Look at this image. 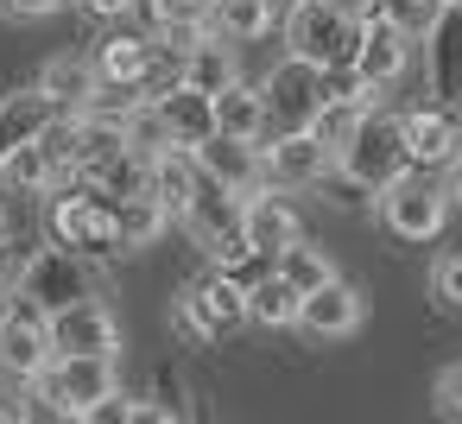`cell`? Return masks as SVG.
Masks as SVG:
<instances>
[{
  "label": "cell",
  "instance_id": "6da1fadb",
  "mask_svg": "<svg viewBox=\"0 0 462 424\" xmlns=\"http://www.w3.org/2000/svg\"><path fill=\"white\" fill-rule=\"evenodd\" d=\"M279 32H285V51L310 58L329 89L355 77V45H361V20L329 7V0H291V7H279Z\"/></svg>",
  "mask_w": 462,
  "mask_h": 424
},
{
  "label": "cell",
  "instance_id": "7a4b0ae2",
  "mask_svg": "<svg viewBox=\"0 0 462 424\" xmlns=\"http://www.w3.org/2000/svg\"><path fill=\"white\" fill-rule=\"evenodd\" d=\"M411 171V159H405V127H399V115L393 108H367L361 115V127L336 146V178L348 184V190H361V197H380L393 178H405Z\"/></svg>",
  "mask_w": 462,
  "mask_h": 424
},
{
  "label": "cell",
  "instance_id": "3957f363",
  "mask_svg": "<svg viewBox=\"0 0 462 424\" xmlns=\"http://www.w3.org/2000/svg\"><path fill=\"white\" fill-rule=\"evenodd\" d=\"M45 241L77 247V253H121V222H115V197L96 184H64L45 197Z\"/></svg>",
  "mask_w": 462,
  "mask_h": 424
},
{
  "label": "cell",
  "instance_id": "277c9868",
  "mask_svg": "<svg viewBox=\"0 0 462 424\" xmlns=\"http://www.w3.org/2000/svg\"><path fill=\"white\" fill-rule=\"evenodd\" d=\"M374 209H380V228H386L393 241H411V247L437 241L443 222H449L443 184H437L430 171H405V178H393V184L374 197Z\"/></svg>",
  "mask_w": 462,
  "mask_h": 424
},
{
  "label": "cell",
  "instance_id": "5b68a950",
  "mask_svg": "<svg viewBox=\"0 0 462 424\" xmlns=\"http://www.w3.org/2000/svg\"><path fill=\"white\" fill-rule=\"evenodd\" d=\"M14 291H26L45 317L51 310H64V304H77V298H89V291H102V272L89 266V253H77V247H32L26 253V266H20V285Z\"/></svg>",
  "mask_w": 462,
  "mask_h": 424
},
{
  "label": "cell",
  "instance_id": "8992f818",
  "mask_svg": "<svg viewBox=\"0 0 462 424\" xmlns=\"http://www.w3.org/2000/svg\"><path fill=\"white\" fill-rule=\"evenodd\" d=\"M51 367V317L26 298L7 291L0 298V380H39Z\"/></svg>",
  "mask_w": 462,
  "mask_h": 424
},
{
  "label": "cell",
  "instance_id": "52a82bcc",
  "mask_svg": "<svg viewBox=\"0 0 462 424\" xmlns=\"http://www.w3.org/2000/svg\"><path fill=\"white\" fill-rule=\"evenodd\" d=\"M260 178L279 190H317L336 178V152L310 127H273L260 140Z\"/></svg>",
  "mask_w": 462,
  "mask_h": 424
},
{
  "label": "cell",
  "instance_id": "ba28073f",
  "mask_svg": "<svg viewBox=\"0 0 462 424\" xmlns=\"http://www.w3.org/2000/svg\"><path fill=\"white\" fill-rule=\"evenodd\" d=\"M399 127H405V159H411V171H449V165L462 159V102L424 96V102H411V108L399 115Z\"/></svg>",
  "mask_w": 462,
  "mask_h": 424
},
{
  "label": "cell",
  "instance_id": "9c48e42d",
  "mask_svg": "<svg viewBox=\"0 0 462 424\" xmlns=\"http://www.w3.org/2000/svg\"><path fill=\"white\" fill-rule=\"evenodd\" d=\"M64 184H77V171H70V159H64L58 121L0 159V190H7V197H51V190H64Z\"/></svg>",
  "mask_w": 462,
  "mask_h": 424
},
{
  "label": "cell",
  "instance_id": "30bf717a",
  "mask_svg": "<svg viewBox=\"0 0 462 424\" xmlns=\"http://www.w3.org/2000/svg\"><path fill=\"white\" fill-rule=\"evenodd\" d=\"M260 96H266V121H273V127H310L317 102L329 96V77H323V70H317L310 58L285 51V58H279V64L266 70Z\"/></svg>",
  "mask_w": 462,
  "mask_h": 424
},
{
  "label": "cell",
  "instance_id": "8fae6325",
  "mask_svg": "<svg viewBox=\"0 0 462 424\" xmlns=\"http://www.w3.org/2000/svg\"><path fill=\"white\" fill-rule=\"evenodd\" d=\"M51 355H121V317L102 291L51 310Z\"/></svg>",
  "mask_w": 462,
  "mask_h": 424
},
{
  "label": "cell",
  "instance_id": "7c38bea8",
  "mask_svg": "<svg viewBox=\"0 0 462 424\" xmlns=\"http://www.w3.org/2000/svg\"><path fill=\"white\" fill-rule=\"evenodd\" d=\"M361 323H367V291L348 285L342 272H336L329 285H317V291L298 298V329H304L310 342H348Z\"/></svg>",
  "mask_w": 462,
  "mask_h": 424
},
{
  "label": "cell",
  "instance_id": "4fadbf2b",
  "mask_svg": "<svg viewBox=\"0 0 462 424\" xmlns=\"http://www.w3.org/2000/svg\"><path fill=\"white\" fill-rule=\"evenodd\" d=\"M411 32H399L380 7L374 14H361V45H355V83H367V89H393L399 77H405V64H411Z\"/></svg>",
  "mask_w": 462,
  "mask_h": 424
},
{
  "label": "cell",
  "instance_id": "5bb4252c",
  "mask_svg": "<svg viewBox=\"0 0 462 424\" xmlns=\"http://www.w3.org/2000/svg\"><path fill=\"white\" fill-rule=\"evenodd\" d=\"M89 64H96V77H102L108 89H152V83L178 77V70H159L152 32H108V39L89 51Z\"/></svg>",
  "mask_w": 462,
  "mask_h": 424
},
{
  "label": "cell",
  "instance_id": "9a60e30c",
  "mask_svg": "<svg viewBox=\"0 0 462 424\" xmlns=\"http://www.w3.org/2000/svg\"><path fill=\"white\" fill-rule=\"evenodd\" d=\"M241 228H247V247H254V253H279L285 241L304 235V216H298L291 190H279V184H254V190L241 197Z\"/></svg>",
  "mask_w": 462,
  "mask_h": 424
},
{
  "label": "cell",
  "instance_id": "2e32d148",
  "mask_svg": "<svg viewBox=\"0 0 462 424\" xmlns=\"http://www.w3.org/2000/svg\"><path fill=\"white\" fill-rule=\"evenodd\" d=\"M152 115L165 121V134L178 140V146H197V140H209L216 134V96H203L197 83H184V77H165V83H152Z\"/></svg>",
  "mask_w": 462,
  "mask_h": 424
},
{
  "label": "cell",
  "instance_id": "e0dca14e",
  "mask_svg": "<svg viewBox=\"0 0 462 424\" xmlns=\"http://www.w3.org/2000/svg\"><path fill=\"white\" fill-rule=\"evenodd\" d=\"M424 45V83L437 102H462V7L443 0V14L430 20V32L418 39Z\"/></svg>",
  "mask_w": 462,
  "mask_h": 424
},
{
  "label": "cell",
  "instance_id": "ac0fdd59",
  "mask_svg": "<svg viewBox=\"0 0 462 424\" xmlns=\"http://www.w3.org/2000/svg\"><path fill=\"white\" fill-rule=\"evenodd\" d=\"M184 228H190V241L209 253V247H222V241H235V235H247L241 228V190H228V184H216V178H197V197H190V209H184Z\"/></svg>",
  "mask_w": 462,
  "mask_h": 424
},
{
  "label": "cell",
  "instance_id": "d6986e66",
  "mask_svg": "<svg viewBox=\"0 0 462 424\" xmlns=\"http://www.w3.org/2000/svg\"><path fill=\"white\" fill-rule=\"evenodd\" d=\"M190 159H197L203 178H216V184H228V190H241V197H247L254 184H266V178H260V146H254V140L209 134V140L190 146Z\"/></svg>",
  "mask_w": 462,
  "mask_h": 424
},
{
  "label": "cell",
  "instance_id": "ffe728a7",
  "mask_svg": "<svg viewBox=\"0 0 462 424\" xmlns=\"http://www.w3.org/2000/svg\"><path fill=\"white\" fill-rule=\"evenodd\" d=\"M58 115H64V108L51 102L45 83H32V89H7V96H0V159H7L14 146H26L32 134H45Z\"/></svg>",
  "mask_w": 462,
  "mask_h": 424
},
{
  "label": "cell",
  "instance_id": "44dd1931",
  "mask_svg": "<svg viewBox=\"0 0 462 424\" xmlns=\"http://www.w3.org/2000/svg\"><path fill=\"white\" fill-rule=\"evenodd\" d=\"M216 134H235V140H266L273 134V121H266V96L247 83V77H235L228 89H216Z\"/></svg>",
  "mask_w": 462,
  "mask_h": 424
},
{
  "label": "cell",
  "instance_id": "7402d4cb",
  "mask_svg": "<svg viewBox=\"0 0 462 424\" xmlns=\"http://www.w3.org/2000/svg\"><path fill=\"white\" fill-rule=\"evenodd\" d=\"M178 77L184 83H197L203 96H216V89H228L235 77H241V64H235V45L222 39V32H203L184 58H178Z\"/></svg>",
  "mask_w": 462,
  "mask_h": 424
},
{
  "label": "cell",
  "instance_id": "603a6c76",
  "mask_svg": "<svg viewBox=\"0 0 462 424\" xmlns=\"http://www.w3.org/2000/svg\"><path fill=\"white\" fill-rule=\"evenodd\" d=\"M197 159H190V146H165V152H152V197L171 209V222H184V209H190V197H197Z\"/></svg>",
  "mask_w": 462,
  "mask_h": 424
},
{
  "label": "cell",
  "instance_id": "cb8c5ba5",
  "mask_svg": "<svg viewBox=\"0 0 462 424\" xmlns=\"http://www.w3.org/2000/svg\"><path fill=\"white\" fill-rule=\"evenodd\" d=\"M115 222H121V253H146V247H159V235L171 228V209H165L152 190H134V197L115 203Z\"/></svg>",
  "mask_w": 462,
  "mask_h": 424
},
{
  "label": "cell",
  "instance_id": "d4e9b609",
  "mask_svg": "<svg viewBox=\"0 0 462 424\" xmlns=\"http://www.w3.org/2000/svg\"><path fill=\"white\" fill-rule=\"evenodd\" d=\"M279 26L273 0H209V32H222L228 45H254Z\"/></svg>",
  "mask_w": 462,
  "mask_h": 424
},
{
  "label": "cell",
  "instance_id": "484cf974",
  "mask_svg": "<svg viewBox=\"0 0 462 424\" xmlns=\"http://www.w3.org/2000/svg\"><path fill=\"white\" fill-rule=\"evenodd\" d=\"M190 291H197V304L209 310V323H216L222 336L247 329V279H235V272H216V266H209V279H197Z\"/></svg>",
  "mask_w": 462,
  "mask_h": 424
},
{
  "label": "cell",
  "instance_id": "4316f807",
  "mask_svg": "<svg viewBox=\"0 0 462 424\" xmlns=\"http://www.w3.org/2000/svg\"><path fill=\"white\" fill-rule=\"evenodd\" d=\"M273 272L304 298V291H317V285H329V279H336V260H329L317 241H304V235H298V241H285V247L273 253Z\"/></svg>",
  "mask_w": 462,
  "mask_h": 424
},
{
  "label": "cell",
  "instance_id": "83f0119b",
  "mask_svg": "<svg viewBox=\"0 0 462 424\" xmlns=\"http://www.w3.org/2000/svg\"><path fill=\"white\" fill-rule=\"evenodd\" d=\"M247 323H260V329H298V291L279 272L247 279Z\"/></svg>",
  "mask_w": 462,
  "mask_h": 424
},
{
  "label": "cell",
  "instance_id": "f1b7e54d",
  "mask_svg": "<svg viewBox=\"0 0 462 424\" xmlns=\"http://www.w3.org/2000/svg\"><path fill=\"white\" fill-rule=\"evenodd\" d=\"M39 83L51 89V102H58L64 115H70V108H89V96L102 89V77H96V64H89V58H51Z\"/></svg>",
  "mask_w": 462,
  "mask_h": 424
},
{
  "label": "cell",
  "instance_id": "f546056e",
  "mask_svg": "<svg viewBox=\"0 0 462 424\" xmlns=\"http://www.w3.org/2000/svg\"><path fill=\"white\" fill-rule=\"evenodd\" d=\"M171 323H178V336H184L190 348H222V342H228V336H222V329L209 323V310L197 304V291H190V285H184V291L171 298Z\"/></svg>",
  "mask_w": 462,
  "mask_h": 424
},
{
  "label": "cell",
  "instance_id": "4dcf8cb0",
  "mask_svg": "<svg viewBox=\"0 0 462 424\" xmlns=\"http://www.w3.org/2000/svg\"><path fill=\"white\" fill-rule=\"evenodd\" d=\"M380 14L399 26V32H411V39H424L430 32V20L443 14V0H380Z\"/></svg>",
  "mask_w": 462,
  "mask_h": 424
},
{
  "label": "cell",
  "instance_id": "1f68e13d",
  "mask_svg": "<svg viewBox=\"0 0 462 424\" xmlns=\"http://www.w3.org/2000/svg\"><path fill=\"white\" fill-rule=\"evenodd\" d=\"M152 26H209V0H140Z\"/></svg>",
  "mask_w": 462,
  "mask_h": 424
},
{
  "label": "cell",
  "instance_id": "d6a6232c",
  "mask_svg": "<svg viewBox=\"0 0 462 424\" xmlns=\"http://www.w3.org/2000/svg\"><path fill=\"white\" fill-rule=\"evenodd\" d=\"M430 298L443 310H462V253H437L430 260Z\"/></svg>",
  "mask_w": 462,
  "mask_h": 424
},
{
  "label": "cell",
  "instance_id": "836d02e7",
  "mask_svg": "<svg viewBox=\"0 0 462 424\" xmlns=\"http://www.w3.org/2000/svg\"><path fill=\"white\" fill-rule=\"evenodd\" d=\"M70 0H0V20H20V26H32V20H51V14H64Z\"/></svg>",
  "mask_w": 462,
  "mask_h": 424
},
{
  "label": "cell",
  "instance_id": "e575fe53",
  "mask_svg": "<svg viewBox=\"0 0 462 424\" xmlns=\"http://www.w3.org/2000/svg\"><path fill=\"white\" fill-rule=\"evenodd\" d=\"M430 399H437V411H443V418H462V361L437 373V386H430Z\"/></svg>",
  "mask_w": 462,
  "mask_h": 424
},
{
  "label": "cell",
  "instance_id": "d590c367",
  "mask_svg": "<svg viewBox=\"0 0 462 424\" xmlns=\"http://www.w3.org/2000/svg\"><path fill=\"white\" fill-rule=\"evenodd\" d=\"M77 7H83L89 20H102V26H121L127 14H140V0H77Z\"/></svg>",
  "mask_w": 462,
  "mask_h": 424
},
{
  "label": "cell",
  "instance_id": "8d00e7d4",
  "mask_svg": "<svg viewBox=\"0 0 462 424\" xmlns=\"http://www.w3.org/2000/svg\"><path fill=\"white\" fill-rule=\"evenodd\" d=\"M20 266H26V253H20L14 241H0V298H7V291L20 285Z\"/></svg>",
  "mask_w": 462,
  "mask_h": 424
},
{
  "label": "cell",
  "instance_id": "74e56055",
  "mask_svg": "<svg viewBox=\"0 0 462 424\" xmlns=\"http://www.w3.org/2000/svg\"><path fill=\"white\" fill-rule=\"evenodd\" d=\"M437 184H443V203H449V216H462V159H456L449 171H437Z\"/></svg>",
  "mask_w": 462,
  "mask_h": 424
},
{
  "label": "cell",
  "instance_id": "f35d334b",
  "mask_svg": "<svg viewBox=\"0 0 462 424\" xmlns=\"http://www.w3.org/2000/svg\"><path fill=\"white\" fill-rule=\"evenodd\" d=\"M329 7H342V14H355V20H361V14H374V7H380V0H329Z\"/></svg>",
  "mask_w": 462,
  "mask_h": 424
},
{
  "label": "cell",
  "instance_id": "ab89813d",
  "mask_svg": "<svg viewBox=\"0 0 462 424\" xmlns=\"http://www.w3.org/2000/svg\"><path fill=\"white\" fill-rule=\"evenodd\" d=\"M14 235V216H7V197H0V241H7Z\"/></svg>",
  "mask_w": 462,
  "mask_h": 424
},
{
  "label": "cell",
  "instance_id": "60d3db41",
  "mask_svg": "<svg viewBox=\"0 0 462 424\" xmlns=\"http://www.w3.org/2000/svg\"><path fill=\"white\" fill-rule=\"evenodd\" d=\"M273 7H291V0H273Z\"/></svg>",
  "mask_w": 462,
  "mask_h": 424
},
{
  "label": "cell",
  "instance_id": "b9f144b4",
  "mask_svg": "<svg viewBox=\"0 0 462 424\" xmlns=\"http://www.w3.org/2000/svg\"><path fill=\"white\" fill-rule=\"evenodd\" d=\"M456 7H462V0H456Z\"/></svg>",
  "mask_w": 462,
  "mask_h": 424
}]
</instances>
